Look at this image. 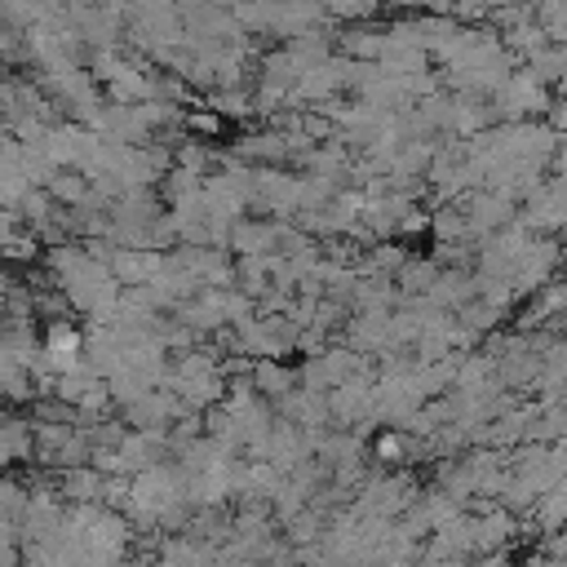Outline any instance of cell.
Instances as JSON below:
<instances>
[{"label":"cell","instance_id":"6da1fadb","mask_svg":"<svg viewBox=\"0 0 567 567\" xmlns=\"http://www.w3.org/2000/svg\"><path fill=\"white\" fill-rule=\"evenodd\" d=\"M381 44H385V31H377V27H354V31H346V49H350V53H381Z\"/></svg>","mask_w":567,"mask_h":567},{"label":"cell","instance_id":"7a4b0ae2","mask_svg":"<svg viewBox=\"0 0 567 567\" xmlns=\"http://www.w3.org/2000/svg\"><path fill=\"white\" fill-rule=\"evenodd\" d=\"M199 4H213V9H230L235 0H199Z\"/></svg>","mask_w":567,"mask_h":567}]
</instances>
